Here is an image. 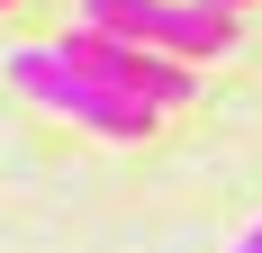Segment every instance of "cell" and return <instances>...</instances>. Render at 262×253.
Wrapping results in <instances>:
<instances>
[{
  "label": "cell",
  "mask_w": 262,
  "mask_h": 253,
  "mask_svg": "<svg viewBox=\"0 0 262 253\" xmlns=\"http://www.w3.org/2000/svg\"><path fill=\"white\" fill-rule=\"evenodd\" d=\"M81 27L118 36V46H145V54H172V64H199V54L235 46V18L199 9V0H81Z\"/></svg>",
  "instance_id": "cell-1"
},
{
  "label": "cell",
  "mask_w": 262,
  "mask_h": 253,
  "mask_svg": "<svg viewBox=\"0 0 262 253\" xmlns=\"http://www.w3.org/2000/svg\"><path fill=\"white\" fill-rule=\"evenodd\" d=\"M0 9H9V0H0Z\"/></svg>",
  "instance_id": "cell-5"
},
{
  "label": "cell",
  "mask_w": 262,
  "mask_h": 253,
  "mask_svg": "<svg viewBox=\"0 0 262 253\" xmlns=\"http://www.w3.org/2000/svg\"><path fill=\"white\" fill-rule=\"evenodd\" d=\"M46 54L63 64V73L100 81V91H127V100H145V109H181V100H190V64H172V54H145V46H118V36H91V27H63V36H46Z\"/></svg>",
  "instance_id": "cell-3"
},
{
  "label": "cell",
  "mask_w": 262,
  "mask_h": 253,
  "mask_svg": "<svg viewBox=\"0 0 262 253\" xmlns=\"http://www.w3.org/2000/svg\"><path fill=\"white\" fill-rule=\"evenodd\" d=\"M199 9H226V18H235V9H244V0H199Z\"/></svg>",
  "instance_id": "cell-4"
},
{
  "label": "cell",
  "mask_w": 262,
  "mask_h": 253,
  "mask_svg": "<svg viewBox=\"0 0 262 253\" xmlns=\"http://www.w3.org/2000/svg\"><path fill=\"white\" fill-rule=\"evenodd\" d=\"M9 81H18L36 109L91 126V136H154V126H163V109H145V100H127V91H100V81L63 73L46 46H9Z\"/></svg>",
  "instance_id": "cell-2"
}]
</instances>
